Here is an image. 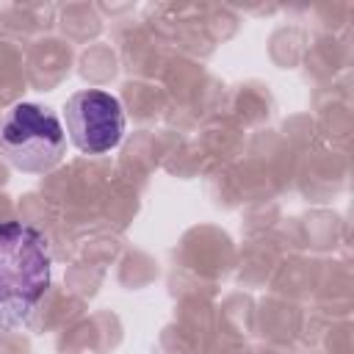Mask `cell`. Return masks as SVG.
Here are the masks:
<instances>
[{
    "label": "cell",
    "mask_w": 354,
    "mask_h": 354,
    "mask_svg": "<svg viewBox=\"0 0 354 354\" xmlns=\"http://www.w3.org/2000/svg\"><path fill=\"white\" fill-rule=\"evenodd\" d=\"M0 152L28 174L50 171L66 152V133L58 116L36 102H17L0 122Z\"/></svg>",
    "instance_id": "cell-2"
},
{
    "label": "cell",
    "mask_w": 354,
    "mask_h": 354,
    "mask_svg": "<svg viewBox=\"0 0 354 354\" xmlns=\"http://www.w3.org/2000/svg\"><path fill=\"white\" fill-rule=\"evenodd\" d=\"M64 119L72 144L86 155H102L113 149L124 136L122 102L100 88L72 94L64 105Z\"/></svg>",
    "instance_id": "cell-3"
},
{
    "label": "cell",
    "mask_w": 354,
    "mask_h": 354,
    "mask_svg": "<svg viewBox=\"0 0 354 354\" xmlns=\"http://www.w3.org/2000/svg\"><path fill=\"white\" fill-rule=\"evenodd\" d=\"M50 288V249L22 221L0 224V332L22 326Z\"/></svg>",
    "instance_id": "cell-1"
}]
</instances>
